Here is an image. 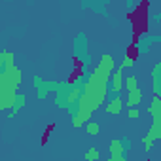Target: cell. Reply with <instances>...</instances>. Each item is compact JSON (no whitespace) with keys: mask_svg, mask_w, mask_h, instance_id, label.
<instances>
[{"mask_svg":"<svg viewBox=\"0 0 161 161\" xmlns=\"http://www.w3.org/2000/svg\"><path fill=\"white\" fill-rule=\"evenodd\" d=\"M114 68H116L114 57L108 55V53L101 55V59L97 61V64L87 72V82H91V84H101V86H108V80H110Z\"/></svg>","mask_w":161,"mask_h":161,"instance_id":"obj_1","label":"cell"},{"mask_svg":"<svg viewBox=\"0 0 161 161\" xmlns=\"http://www.w3.org/2000/svg\"><path fill=\"white\" fill-rule=\"evenodd\" d=\"M74 64L78 68H84V70L91 68V55H89L87 36L84 32H80L74 40Z\"/></svg>","mask_w":161,"mask_h":161,"instance_id":"obj_2","label":"cell"},{"mask_svg":"<svg viewBox=\"0 0 161 161\" xmlns=\"http://www.w3.org/2000/svg\"><path fill=\"white\" fill-rule=\"evenodd\" d=\"M129 148H131V140L127 136L112 138L108 144V161H125Z\"/></svg>","mask_w":161,"mask_h":161,"instance_id":"obj_3","label":"cell"},{"mask_svg":"<svg viewBox=\"0 0 161 161\" xmlns=\"http://www.w3.org/2000/svg\"><path fill=\"white\" fill-rule=\"evenodd\" d=\"M108 116H119L125 110V103H123V93H116V95H108L106 101L101 106Z\"/></svg>","mask_w":161,"mask_h":161,"instance_id":"obj_4","label":"cell"},{"mask_svg":"<svg viewBox=\"0 0 161 161\" xmlns=\"http://www.w3.org/2000/svg\"><path fill=\"white\" fill-rule=\"evenodd\" d=\"M157 42H161V36L159 34H140L135 42H133V47L136 49V53H138V57H142V55H146L148 51H150V47L153 46V44H157Z\"/></svg>","mask_w":161,"mask_h":161,"instance_id":"obj_5","label":"cell"},{"mask_svg":"<svg viewBox=\"0 0 161 161\" xmlns=\"http://www.w3.org/2000/svg\"><path fill=\"white\" fill-rule=\"evenodd\" d=\"M123 70L119 68H114L110 80H108V93L110 95H116V93H123Z\"/></svg>","mask_w":161,"mask_h":161,"instance_id":"obj_6","label":"cell"},{"mask_svg":"<svg viewBox=\"0 0 161 161\" xmlns=\"http://www.w3.org/2000/svg\"><path fill=\"white\" fill-rule=\"evenodd\" d=\"M123 103H125V108L142 106V103H144V91H142V87H135V89H131V91H125Z\"/></svg>","mask_w":161,"mask_h":161,"instance_id":"obj_7","label":"cell"},{"mask_svg":"<svg viewBox=\"0 0 161 161\" xmlns=\"http://www.w3.org/2000/svg\"><path fill=\"white\" fill-rule=\"evenodd\" d=\"M146 112L152 116V123H161V95L153 93V97H152Z\"/></svg>","mask_w":161,"mask_h":161,"instance_id":"obj_8","label":"cell"},{"mask_svg":"<svg viewBox=\"0 0 161 161\" xmlns=\"http://www.w3.org/2000/svg\"><path fill=\"white\" fill-rule=\"evenodd\" d=\"M152 87L153 93L161 95V63H155L152 68Z\"/></svg>","mask_w":161,"mask_h":161,"instance_id":"obj_9","label":"cell"},{"mask_svg":"<svg viewBox=\"0 0 161 161\" xmlns=\"http://www.w3.org/2000/svg\"><path fill=\"white\" fill-rule=\"evenodd\" d=\"M34 84H36V89H38V97H46L49 91L57 89V84H51V82H44V80L40 78H34Z\"/></svg>","mask_w":161,"mask_h":161,"instance_id":"obj_10","label":"cell"},{"mask_svg":"<svg viewBox=\"0 0 161 161\" xmlns=\"http://www.w3.org/2000/svg\"><path fill=\"white\" fill-rule=\"evenodd\" d=\"M135 87H140V82H138V76L133 74V72H125L123 74V91H131Z\"/></svg>","mask_w":161,"mask_h":161,"instance_id":"obj_11","label":"cell"},{"mask_svg":"<svg viewBox=\"0 0 161 161\" xmlns=\"http://www.w3.org/2000/svg\"><path fill=\"white\" fill-rule=\"evenodd\" d=\"M15 64V53L14 51H2L0 53V72L8 66H14Z\"/></svg>","mask_w":161,"mask_h":161,"instance_id":"obj_12","label":"cell"},{"mask_svg":"<svg viewBox=\"0 0 161 161\" xmlns=\"http://www.w3.org/2000/svg\"><path fill=\"white\" fill-rule=\"evenodd\" d=\"M23 106H25V95H21V93L17 91V95H15V99H14V104H12V108L6 112V114H8V118H14V116H15V114H17V112L23 108Z\"/></svg>","mask_w":161,"mask_h":161,"instance_id":"obj_13","label":"cell"},{"mask_svg":"<svg viewBox=\"0 0 161 161\" xmlns=\"http://www.w3.org/2000/svg\"><path fill=\"white\" fill-rule=\"evenodd\" d=\"M136 61L138 59H135L133 55H127L125 53V57H123V61L119 63V70H123V72H131V70H135V66H136Z\"/></svg>","mask_w":161,"mask_h":161,"instance_id":"obj_14","label":"cell"},{"mask_svg":"<svg viewBox=\"0 0 161 161\" xmlns=\"http://www.w3.org/2000/svg\"><path fill=\"white\" fill-rule=\"evenodd\" d=\"M84 129H86V133H87L89 136H97V135L101 133V123H99L97 119H93V118H89V119L86 121V125H84Z\"/></svg>","mask_w":161,"mask_h":161,"instance_id":"obj_15","label":"cell"},{"mask_svg":"<svg viewBox=\"0 0 161 161\" xmlns=\"http://www.w3.org/2000/svg\"><path fill=\"white\" fill-rule=\"evenodd\" d=\"M125 116H127V119L136 121V119H140V118H142V108H140V106H131V108H125Z\"/></svg>","mask_w":161,"mask_h":161,"instance_id":"obj_16","label":"cell"},{"mask_svg":"<svg viewBox=\"0 0 161 161\" xmlns=\"http://www.w3.org/2000/svg\"><path fill=\"white\" fill-rule=\"evenodd\" d=\"M101 159V152L95 148V146H91L87 152H86V161H99Z\"/></svg>","mask_w":161,"mask_h":161,"instance_id":"obj_17","label":"cell"},{"mask_svg":"<svg viewBox=\"0 0 161 161\" xmlns=\"http://www.w3.org/2000/svg\"><path fill=\"white\" fill-rule=\"evenodd\" d=\"M51 129H53V123H49V125L46 127V131H44V136H42V144H46V142H47V138H49V133H51Z\"/></svg>","mask_w":161,"mask_h":161,"instance_id":"obj_18","label":"cell"},{"mask_svg":"<svg viewBox=\"0 0 161 161\" xmlns=\"http://www.w3.org/2000/svg\"><path fill=\"white\" fill-rule=\"evenodd\" d=\"M159 21H161V14H153L150 17V23H159Z\"/></svg>","mask_w":161,"mask_h":161,"instance_id":"obj_19","label":"cell"},{"mask_svg":"<svg viewBox=\"0 0 161 161\" xmlns=\"http://www.w3.org/2000/svg\"><path fill=\"white\" fill-rule=\"evenodd\" d=\"M135 2H136V0H125V6H127V10H133V8H135Z\"/></svg>","mask_w":161,"mask_h":161,"instance_id":"obj_20","label":"cell"}]
</instances>
